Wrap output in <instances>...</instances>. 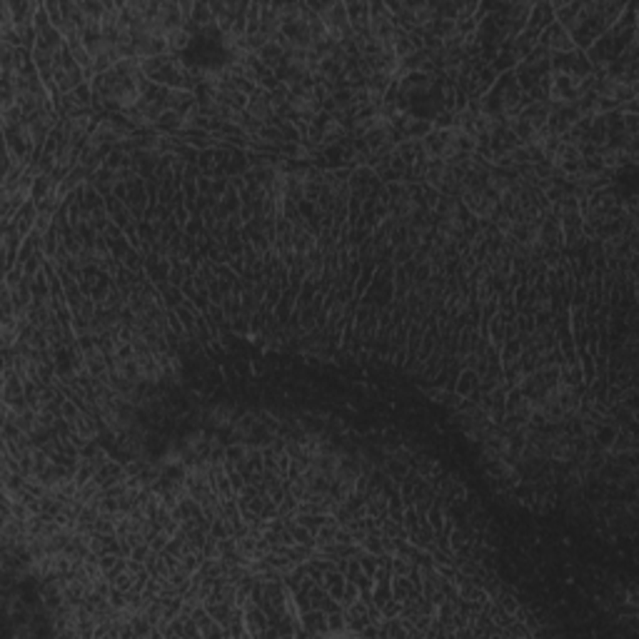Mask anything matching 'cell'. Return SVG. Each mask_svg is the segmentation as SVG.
Wrapping results in <instances>:
<instances>
[{
  "instance_id": "obj_1",
  "label": "cell",
  "mask_w": 639,
  "mask_h": 639,
  "mask_svg": "<svg viewBox=\"0 0 639 639\" xmlns=\"http://www.w3.org/2000/svg\"><path fill=\"white\" fill-rule=\"evenodd\" d=\"M624 5L627 3H614V0H592V3L582 0L577 15L564 30L569 33L572 43L584 53L617 23L619 15L624 13Z\"/></svg>"
},
{
  "instance_id": "obj_2",
  "label": "cell",
  "mask_w": 639,
  "mask_h": 639,
  "mask_svg": "<svg viewBox=\"0 0 639 639\" xmlns=\"http://www.w3.org/2000/svg\"><path fill=\"white\" fill-rule=\"evenodd\" d=\"M529 103V98L522 93V88L517 85V78L514 73H502L497 78V83L487 90V95L479 98V108H482L484 115H492V118L499 120H509Z\"/></svg>"
},
{
  "instance_id": "obj_3",
  "label": "cell",
  "mask_w": 639,
  "mask_h": 639,
  "mask_svg": "<svg viewBox=\"0 0 639 639\" xmlns=\"http://www.w3.org/2000/svg\"><path fill=\"white\" fill-rule=\"evenodd\" d=\"M307 8L312 13L320 15L324 25V33L334 40V43H342V40L352 38V28H349L347 20V10H344V3H307Z\"/></svg>"
},
{
  "instance_id": "obj_4",
  "label": "cell",
  "mask_w": 639,
  "mask_h": 639,
  "mask_svg": "<svg viewBox=\"0 0 639 639\" xmlns=\"http://www.w3.org/2000/svg\"><path fill=\"white\" fill-rule=\"evenodd\" d=\"M459 203H462V208L467 210L472 218H477L479 223H489V220L494 218V213L499 210V200L489 193L487 185H484V188L464 190V193L459 195Z\"/></svg>"
},
{
  "instance_id": "obj_5",
  "label": "cell",
  "mask_w": 639,
  "mask_h": 639,
  "mask_svg": "<svg viewBox=\"0 0 639 639\" xmlns=\"http://www.w3.org/2000/svg\"><path fill=\"white\" fill-rule=\"evenodd\" d=\"M549 68L554 73H564V75H574V78H587L592 75V63L587 60V55L582 50H572V53H564V55H552L549 60Z\"/></svg>"
},
{
  "instance_id": "obj_6",
  "label": "cell",
  "mask_w": 639,
  "mask_h": 639,
  "mask_svg": "<svg viewBox=\"0 0 639 639\" xmlns=\"http://www.w3.org/2000/svg\"><path fill=\"white\" fill-rule=\"evenodd\" d=\"M245 115L252 118V120H257V123H262V125L277 123V120H275V113H272V93H267V90H262V88L255 90V93L247 98Z\"/></svg>"
},
{
  "instance_id": "obj_7",
  "label": "cell",
  "mask_w": 639,
  "mask_h": 639,
  "mask_svg": "<svg viewBox=\"0 0 639 639\" xmlns=\"http://www.w3.org/2000/svg\"><path fill=\"white\" fill-rule=\"evenodd\" d=\"M23 245V235L10 223H0V252H3V272L18 265V252Z\"/></svg>"
},
{
  "instance_id": "obj_8",
  "label": "cell",
  "mask_w": 639,
  "mask_h": 639,
  "mask_svg": "<svg viewBox=\"0 0 639 639\" xmlns=\"http://www.w3.org/2000/svg\"><path fill=\"white\" fill-rule=\"evenodd\" d=\"M392 125H394V130H397L399 140H424L434 130L432 120L417 118V115H412V113L399 115Z\"/></svg>"
},
{
  "instance_id": "obj_9",
  "label": "cell",
  "mask_w": 639,
  "mask_h": 639,
  "mask_svg": "<svg viewBox=\"0 0 639 639\" xmlns=\"http://www.w3.org/2000/svg\"><path fill=\"white\" fill-rule=\"evenodd\" d=\"M539 45H542V48H547L549 55H564V53H572V50H577V45L572 43L569 33L557 23V20H554L549 28H544V33L539 35Z\"/></svg>"
},
{
  "instance_id": "obj_10",
  "label": "cell",
  "mask_w": 639,
  "mask_h": 639,
  "mask_svg": "<svg viewBox=\"0 0 639 639\" xmlns=\"http://www.w3.org/2000/svg\"><path fill=\"white\" fill-rule=\"evenodd\" d=\"M242 612H245V629H247V637H267V629H270L267 612L255 602L245 604Z\"/></svg>"
},
{
  "instance_id": "obj_11",
  "label": "cell",
  "mask_w": 639,
  "mask_h": 639,
  "mask_svg": "<svg viewBox=\"0 0 639 639\" xmlns=\"http://www.w3.org/2000/svg\"><path fill=\"white\" fill-rule=\"evenodd\" d=\"M300 622L305 627V637H329L327 612H322V609H307V612L300 614Z\"/></svg>"
},
{
  "instance_id": "obj_12",
  "label": "cell",
  "mask_w": 639,
  "mask_h": 639,
  "mask_svg": "<svg viewBox=\"0 0 639 639\" xmlns=\"http://www.w3.org/2000/svg\"><path fill=\"white\" fill-rule=\"evenodd\" d=\"M65 43H68V50H70V55H73V60L83 68L85 80H93L95 78V60H93V55L88 53V48H85L83 38L75 35V38H68Z\"/></svg>"
},
{
  "instance_id": "obj_13",
  "label": "cell",
  "mask_w": 639,
  "mask_h": 639,
  "mask_svg": "<svg viewBox=\"0 0 639 639\" xmlns=\"http://www.w3.org/2000/svg\"><path fill=\"white\" fill-rule=\"evenodd\" d=\"M554 23V13H552V3H532V10H529V18L524 30H532V33H544V28Z\"/></svg>"
},
{
  "instance_id": "obj_14",
  "label": "cell",
  "mask_w": 639,
  "mask_h": 639,
  "mask_svg": "<svg viewBox=\"0 0 639 639\" xmlns=\"http://www.w3.org/2000/svg\"><path fill=\"white\" fill-rule=\"evenodd\" d=\"M352 35L369 33V3H344Z\"/></svg>"
},
{
  "instance_id": "obj_15",
  "label": "cell",
  "mask_w": 639,
  "mask_h": 639,
  "mask_svg": "<svg viewBox=\"0 0 639 639\" xmlns=\"http://www.w3.org/2000/svg\"><path fill=\"white\" fill-rule=\"evenodd\" d=\"M105 210H108V215H110V223L118 225L123 232L135 223V218H133V213L128 210V205H125L120 198H115V195H108V198H105Z\"/></svg>"
},
{
  "instance_id": "obj_16",
  "label": "cell",
  "mask_w": 639,
  "mask_h": 639,
  "mask_svg": "<svg viewBox=\"0 0 639 639\" xmlns=\"http://www.w3.org/2000/svg\"><path fill=\"white\" fill-rule=\"evenodd\" d=\"M35 223H38V208H35L33 200H28V203L13 215V220H10V225L23 235V240L35 230Z\"/></svg>"
},
{
  "instance_id": "obj_17",
  "label": "cell",
  "mask_w": 639,
  "mask_h": 639,
  "mask_svg": "<svg viewBox=\"0 0 639 639\" xmlns=\"http://www.w3.org/2000/svg\"><path fill=\"white\" fill-rule=\"evenodd\" d=\"M255 55H257L260 63H265L270 70L280 68V65L285 63V58H287V53H285V48L280 45V40H270V43H265Z\"/></svg>"
},
{
  "instance_id": "obj_18",
  "label": "cell",
  "mask_w": 639,
  "mask_h": 639,
  "mask_svg": "<svg viewBox=\"0 0 639 639\" xmlns=\"http://www.w3.org/2000/svg\"><path fill=\"white\" fill-rule=\"evenodd\" d=\"M389 587H392V599H397L399 604L409 602V599H414L417 594H422L412 584V579H409V577H399V574H392V577H389Z\"/></svg>"
},
{
  "instance_id": "obj_19",
  "label": "cell",
  "mask_w": 639,
  "mask_h": 639,
  "mask_svg": "<svg viewBox=\"0 0 639 639\" xmlns=\"http://www.w3.org/2000/svg\"><path fill=\"white\" fill-rule=\"evenodd\" d=\"M90 552H95L100 557V554H120V539L118 534H100V532H93L90 534Z\"/></svg>"
},
{
  "instance_id": "obj_20",
  "label": "cell",
  "mask_w": 639,
  "mask_h": 639,
  "mask_svg": "<svg viewBox=\"0 0 639 639\" xmlns=\"http://www.w3.org/2000/svg\"><path fill=\"white\" fill-rule=\"evenodd\" d=\"M193 33L215 28V15L210 10V3H193V20H190Z\"/></svg>"
},
{
  "instance_id": "obj_21",
  "label": "cell",
  "mask_w": 639,
  "mask_h": 639,
  "mask_svg": "<svg viewBox=\"0 0 639 639\" xmlns=\"http://www.w3.org/2000/svg\"><path fill=\"white\" fill-rule=\"evenodd\" d=\"M452 389L457 394H462V397H469V394L479 392V374L474 372V369H459Z\"/></svg>"
},
{
  "instance_id": "obj_22",
  "label": "cell",
  "mask_w": 639,
  "mask_h": 639,
  "mask_svg": "<svg viewBox=\"0 0 639 639\" xmlns=\"http://www.w3.org/2000/svg\"><path fill=\"white\" fill-rule=\"evenodd\" d=\"M344 582H347V579H344V574L337 572V569H327V572H324V577H322V587L327 589L329 597L337 599V602L342 599Z\"/></svg>"
},
{
  "instance_id": "obj_23",
  "label": "cell",
  "mask_w": 639,
  "mask_h": 639,
  "mask_svg": "<svg viewBox=\"0 0 639 639\" xmlns=\"http://www.w3.org/2000/svg\"><path fill=\"white\" fill-rule=\"evenodd\" d=\"M220 203L225 205V210H228L230 218H232V215H237V213H240V205H242V200H240V193H237V190H235L232 185H230L228 193H225V198L220 200Z\"/></svg>"
},
{
  "instance_id": "obj_24",
  "label": "cell",
  "mask_w": 639,
  "mask_h": 639,
  "mask_svg": "<svg viewBox=\"0 0 639 639\" xmlns=\"http://www.w3.org/2000/svg\"><path fill=\"white\" fill-rule=\"evenodd\" d=\"M135 577H138V574H133L130 569H123V572L115 574V577L110 579V584H113V587H118V589H123V592H130V589H133V584H135Z\"/></svg>"
},
{
  "instance_id": "obj_25",
  "label": "cell",
  "mask_w": 639,
  "mask_h": 639,
  "mask_svg": "<svg viewBox=\"0 0 639 639\" xmlns=\"http://www.w3.org/2000/svg\"><path fill=\"white\" fill-rule=\"evenodd\" d=\"M359 549H364V552H372V554H384V549H382V534H367V537L359 542Z\"/></svg>"
},
{
  "instance_id": "obj_26",
  "label": "cell",
  "mask_w": 639,
  "mask_h": 639,
  "mask_svg": "<svg viewBox=\"0 0 639 639\" xmlns=\"http://www.w3.org/2000/svg\"><path fill=\"white\" fill-rule=\"evenodd\" d=\"M359 599V587L354 582H344V592L342 599H339V609H347L349 604H354Z\"/></svg>"
},
{
  "instance_id": "obj_27",
  "label": "cell",
  "mask_w": 639,
  "mask_h": 639,
  "mask_svg": "<svg viewBox=\"0 0 639 639\" xmlns=\"http://www.w3.org/2000/svg\"><path fill=\"white\" fill-rule=\"evenodd\" d=\"M80 412H83V409H80V407H78V404H75V402H73V399H68V397H65V399H63V404H60V409H58L60 419H65V422H68V424H70V422H73V419H75V417H78V414H80Z\"/></svg>"
},
{
  "instance_id": "obj_28",
  "label": "cell",
  "mask_w": 639,
  "mask_h": 639,
  "mask_svg": "<svg viewBox=\"0 0 639 639\" xmlns=\"http://www.w3.org/2000/svg\"><path fill=\"white\" fill-rule=\"evenodd\" d=\"M183 232L188 235V237H195V240H198L200 235L208 232V230H205V225H203V218H200V215H193V218L188 220V225H185Z\"/></svg>"
},
{
  "instance_id": "obj_29",
  "label": "cell",
  "mask_w": 639,
  "mask_h": 639,
  "mask_svg": "<svg viewBox=\"0 0 639 639\" xmlns=\"http://www.w3.org/2000/svg\"><path fill=\"white\" fill-rule=\"evenodd\" d=\"M622 130L632 138L639 135V115L637 113H622Z\"/></svg>"
},
{
  "instance_id": "obj_30",
  "label": "cell",
  "mask_w": 639,
  "mask_h": 639,
  "mask_svg": "<svg viewBox=\"0 0 639 639\" xmlns=\"http://www.w3.org/2000/svg\"><path fill=\"white\" fill-rule=\"evenodd\" d=\"M379 524H382V534H384V537H402V534H404L402 524L394 522V519H389V517H384Z\"/></svg>"
},
{
  "instance_id": "obj_31",
  "label": "cell",
  "mask_w": 639,
  "mask_h": 639,
  "mask_svg": "<svg viewBox=\"0 0 639 639\" xmlns=\"http://www.w3.org/2000/svg\"><path fill=\"white\" fill-rule=\"evenodd\" d=\"M228 188H230V178H213V193H210V198L223 200L225 193H228Z\"/></svg>"
},
{
  "instance_id": "obj_32",
  "label": "cell",
  "mask_w": 639,
  "mask_h": 639,
  "mask_svg": "<svg viewBox=\"0 0 639 639\" xmlns=\"http://www.w3.org/2000/svg\"><path fill=\"white\" fill-rule=\"evenodd\" d=\"M210 193H213V178H210V175H200L198 178V195L200 198H210Z\"/></svg>"
}]
</instances>
